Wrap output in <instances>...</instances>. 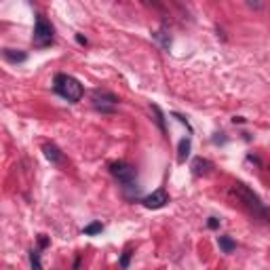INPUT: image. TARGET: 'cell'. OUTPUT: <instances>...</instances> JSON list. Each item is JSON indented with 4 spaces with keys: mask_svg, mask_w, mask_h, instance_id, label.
Returning <instances> with one entry per match:
<instances>
[{
    "mask_svg": "<svg viewBox=\"0 0 270 270\" xmlns=\"http://www.w3.org/2000/svg\"><path fill=\"white\" fill-rule=\"evenodd\" d=\"M217 243H220V249L224 253H232L234 249H236V243L230 239V236H220V239H217Z\"/></svg>",
    "mask_w": 270,
    "mask_h": 270,
    "instance_id": "cell-12",
    "label": "cell"
},
{
    "mask_svg": "<svg viewBox=\"0 0 270 270\" xmlns=\"http://www.w3.org/2000/svg\"><path fill=\"white\" fill-rule=\"evenodd\" d=\"M53 91L59 95L61 99L70 101V104H76V101H80L82 95H85V89H82V85L74 78V76H70V74H55V78H53Z\"/></svg>",
    "mask_w": 270,
    "mask_h": 270,
    "instance_id": "cell-1",
    "label": "cell"
},
{
    "mask_svg": "<svg viewBox=\"0 0 270 270\" xmlns=\"http://www.w3.org/2000/svg\"><path fill=\"white\" fill-rule=\"evenodd\" d=\"M2 57L9 63H23L28 59V53H23V51H19V49H2Z\"/></svg>",
    "mask_w": 270,
    "mask_h": 270,
    "instance_id": "cell-9",
    "label": "cell"
},
{
    "mask_svg": "<svg viewBox=\"0 0 270 270\" xmlns=\"http://www.w3.org/2000/svg\"><path fill=\"white\" fill-rule=\"evenodd\" d=\"M129 262H131V251L127 249V251L123 253V258H120L118 264H120V268H129Z\"/></svg>",
    "mask_w": 270,
    "mask_h": 270,
    "instance_id": "cell-16",
    "label": "cell"
},
{
    "mask_svg": "<svg viewBox=\"0 0 270 270\" xmlns=\"http://www.w3.org/2000/svg\"><path fill=\"white\" fill-rule=\"evenodd\" d=\"M207 224H209V228H213V230H215V228H220V220H217V217H209V222H207Z\"/></svg>",
    "mask_w": 270,
    "mask_h": 270,
    "instance_id": "cell-18",
    "label": "cell"
},
{
    "mask_svg": "<svg viewBox=\"0 0 270 270\" xmlns=\"http://www.w3.org/2000/svg\"><path fill=\"white\" fill-rule=\"evenodd\" d=\"M110 173L114 175V179L123 186L125 192H129V190L137 192V171H135L133 165L125 163V160H116V163L110 165Z\"/></svg>",
    "mask_w": 270,
    "mask_h": 270,
    "instance_id": "cell-3",
    "label": "cell"
},
{
    "mask_svg": "<svg viewBox=\"0 0 270 270\" xmlns=\"http://www.w3.org/2000/svg\"><path fill=\"white\" fill-rule=\"evenodd\" d=\"M93 99V108L101 114H116V106H118V97L106 89H95L91 93Z\"/></svg>",
    "mask_w": 270,
    "mask_h": 270,
    "instance_id": "cell-4",
    "label": "cell"
},
{
    "mask_svg": "<svg viewBox=\"0 0 270 270\" xmlns=\"http://www.w3.org/2000/svg\"><path fill=\"white\" fill-rule=\"evenodd\" d=\"M101 230H104V224H101V222H91L89 226H85L82 232H85L87 236H95V234H99Z\"/></svg>",
    "mask_w": 270,
    "mask_h": 270,
    "instance_id": "cell-14",
    "label": "cell"
},
{
    "mask_svg": "<svg viewBox=\"0 0 270 270\" xmlns=\"http://www.w3.org/2000/svg\"><path fill=\"white\" fill-rule=\"evenodd\" d=\"M190 150H192V139L190 137L179 139V146H177V160L179 163H186V158L190 156Z\"/></svg>",
    "mask_w": 270,
    "mask_h": 270,
    "instance_id": "cell-10",
    "label": "cell"
},
{
    "mask_svg": "<svg viewBox=\"0 0 270 270\" xmlns=\"http://www.w3.org/2000/svg\"><path fill=\"white\" fill-rule=\"evenodd\" d=\"M76 40H78L80 44H87V38H82L80 34H76Z\"/></svg>",
    "mask_w": 270,
    "mask_h": 270,
    "instance_id": "cell-21",
    "label": "cell"
},
{
    "mask_svg": "<svg viewBox=\"0 0 270 270\" xmlns=\"http://www.w3.org/2000/svg\"><path fill=\"white\" fill-rule=\"evenodd\" d=\"M150 110H152V114H154V123L158 125L160 133L167 135V125H165V114H163V110H160V108H158L156 104H152V106H150Z\"/></svg>",
    "mask_w": 270,
    "mask_h": 270,
    "instance_id": "cell-11",
    "label": "cell"
},
{
    "mask_svg": "<svg viewBox=\"0 0 270 270\" xmlns=\"http://www.w3.org/2000/svg\"><path fill=\"white\" fill-rule=\"evenodd\" d=\"M167 203H169V194H167V190H163V188L154 190L152 194L141 198V205H144L146 209H160V207H165Z\"/></svg>",
    "mask_w": 270,
    "mask_h": 270,
    "instance_id": "cell-6",
    "label": "cell"
},
{
    "mask_svg": "<svg viewBox=\"0 0 270 270\" xmlns=\"http://www.w3.org/2000/svg\"><path fill=\"white\" fill-rule=\"evenodd\" d=\"M38 245H40V247H47V245H49V239H47L44 234H40V236H38Z\"/></svg>",
    "mask_w": 270,
    "mask_h": 270,
    "instance_id": "cell-19",
    "label": "cell"
},
{
    "mask_svg": "<svg viewBox=\"0 0 270 270\" xmlns=\"http://www.w3.org/2000/svg\"><path fill=\"white\" fill-rule=\"evenodd\" d=\"M247 4L253 6V9H262V2H260V0H247Z\"/></svg>",
    "mask_w": 270,
    "mask_h": 270,
    "instance_id": "cell-20",
    "label": "cell"
},
{
    "mask_svg": "<svg viewBox=\"0 0 270 270\" xmlns=\"http://www.w3.org/2000/svg\"><path fill=\"white\" fill-rule=\"evenodd\" d=\"M53 38H55L53 25H51L42 15H36V25H34V47H38V49L49 47V44H53Z\"/></svg>",
    "mask_w": 270,
    "mask_h": 270,
    "instance_id": "cell-5",
    "label": "cell"
},
{
    "mask_svg": "<svg viewBox=\"0 0 270 270\" xmlns=\"http://www.w3.org/2000/svg\"><path fill=\"white\" fill-rule=\"evenodd\" d=\"M42 152H44V156H47L53 165H61L63 163V154H61V150L55 144H47V146L42 148Z\"/></svg>",
    "mask_w": 270,
    "mask_h": 270,
    "instance_id": "cell-8",
    "label": "cell"
},
{
    "mask_svg": "<svg viewBox=\"0 0 270 270\" xmlns=\"http://www.w3.org/2000/svg\"><path fill=\"white\" fill-rule=\"evenodd\" d=\"M211 169H213V163L207 158L192 160V173H194V175H207V173H211Z\"/></svg>",
    "mask_w": 270,
    "mask_h": 270,
    "instance_id": "cell-7",
    "label": "cell"
},
{
    "mask_svg": "<svg viewBox=\"0 0 270 270\" xmlns=\"http://www.w3.org/2000/svg\"><path fill=\"white\" fill-rule=\"evenodd\" d=\"M30 264H32V268H34V270H40L42 268V264H40V253H38L36 249H32V251H30Z\"/></svg>",
    "mask_w": 270,
    "mask_h": 270,
    "instance_id": "cell-15",
    "label": "cell"
},
{
    "mask_svg": "<svg viewBox=\"0 0 270 270\" xmlns=\"http://www.w3.org/2000/svg\"><path fill=\"white\" fill-rule=\"evenodd\" d=\"M234 194L241 198V203L245 205V207L249 209V211H253V215H258L260 220H266V222H270V211L266 209V205L260 201V196L255 194V192L249 188V186H245L243 182H236L234 184Z\"/></svg>",
    "mask_w": 270,
    "mask_h": 270,
    "instance_id": "cell-2",
    "label": "cell"
},
{
    "mask_svg": "<svg viewBox=\"0 0 270 270\" xmlns=\"http://www.w3.org/2000/svg\"><path fill=\"white\" fill-rule=\"evenodd\" d=\"M154 38H156V40L160 42V47H163V49H169V47H171V36L167 34L165 30H158V32H154Z\"/></svg>",
    "mask_w": 270,
    "mask_h": 270,
    "instance_id": "cell-13",
    "label": "cell"
},
{
    "mask_svg": "<svg viewBox=\"0 0 270 270\" xmlns=\"http://www.w3.org/2000/svg\"><path fill=\"white\" fill-rule=\"evenodd\" d=\"M173 116H175V118H177L182 125H186V129H188V131L192 133V127H190V123H188V118H186V116H182V114H179V112H173Z\"/></svg>",
    "mask_w": 270,
    "mask_h": 270,
    "instance_id": "cell-17",
    "label": "cell"
}]
</instances>
